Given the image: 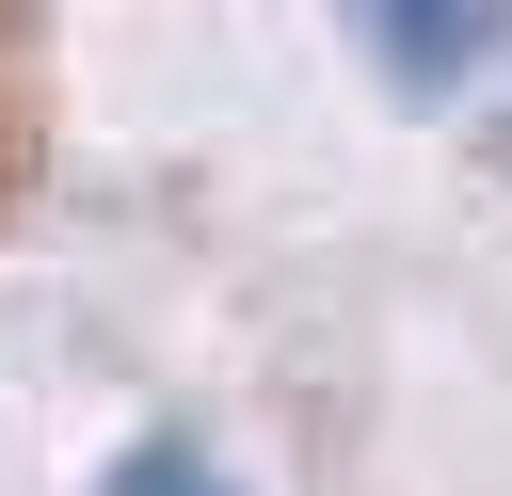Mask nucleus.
I'll return each instance as SVG.
<instances>
[{
    "mask_svg": "<svg viewBox=\"0 0 512 496\" xmlns=\"http://www.w3.org/2000/svg\"><path fill=\"white\" fill-rule=\"evenodd\" d=\"M96 496H240V480H224L208 448H176V432H160V448H128V464H112Z\"/></svg>",
    "mask_w": 512,
    "mask_h": 496,
    "instance_id": "obj_2",
    "label": "nucleus"
},
{
    "mask_svg": "<svg viewBox=\"0 0 512 496\" xmlns=\"http://www.w3.org/2000/svg\"><path fill=\"white\" fill-rule=\"evenodd\" d=\"M336 16H352L368 80L416 96V112H448V96L480 80V48H496V0H336Z\"/></svg>",
    "mask_w": 512,
    "mask_h": 496,
    "instance_id": "obj_1",
    "label": "nucleus"
}]
</instances>
